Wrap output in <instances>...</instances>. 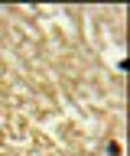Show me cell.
Listing matches in <instances>:
<instances>
[{
  "label": "cell",
  "instance_id": "6da1fadb",
  "mask_svg": "<svg viewBox=\"0 0 130 156\" xmlns=\"http://www.w3.org/2000/svg\"><path fill=\"white\" fill-rule=\"evenodd\" d=\"M120 153H124V146H120L117 140H111L107 143V156H120Z\"/></svg>",
  "mask_w": 130,
  "mask_h": 156
}]
</instances>
